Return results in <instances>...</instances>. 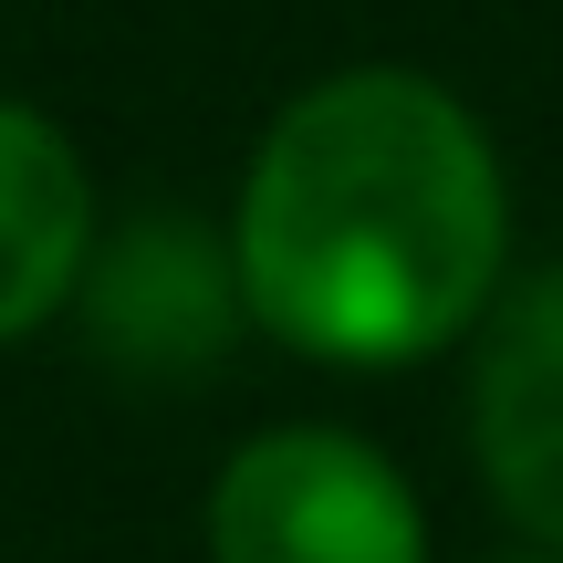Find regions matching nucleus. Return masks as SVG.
<instances>
[{
  "mask_svg": "<svg viewBox=\"0 0 563 563\" xmlns=\"http://www.w3.org/2000/svg\"><path fill=\"white\" fill-rule=\"evenodd\" d=\"M241 313L313 365H418L490 323L511 178L490 125L407 63L302 84L230 209Z\"/></svg>",
  "mask_w": 563,
  "mask_h": 563,
  "instance_id": "obj_1",
  "label": "nucleus"
},
{
  "mask_svg": "<svg viewBox=\"0 0 563 563\" xmlns=\"http://www.w3.org/2000/svg\"><path fill=\"white\" fill-rule=\"evenodd\" d=\"M209 563H428V511L355 428H262L209 481Z\"/></svg>",
  "mask_w": 563,
  "mask_h": 563,
  "instance_id": "obj_2",
  "label": "nucleus"
},
{
  "mask_svg": "<svg viewBox=\"0 0 563 563\" xmlns=\"http://www.w3.org/2000/svg\"><path fill=\"white\" fill-rule=\"evenodd\" d=\"M470 449L490 501L543 553H563V262L490 302L470 365Z\"/></svg>",
  "mask_w": 563,
  "mask_h": 563,
  "instance_id": "obj_3",
  "label": "nucleus"
},
{
  "mask_svg": "<svg viewBox=\"0 0 563 563\" xmlns=\"http://www.w3.org/2000/svg\"><path fill=\"white\" fill-rule=\"evenodd\" d=\"M95 167L42 104L0 95V344L42 334L95 272Z\"/></svg>",
  "mask_w": 563,
  "mask_h": 563,
  "instance_id": "obj_4",
  "label": "nucleus"
},
{
  "mask_svg": "<svg viewBox=\"0 0 563 563\" xmlns=\"http://www.w3.org/2000/svg\"><path fill=\"white\" fill-rule=\"evenodd\" d=\"M84 292H95V323L115 355L136 365H178V355H209L220 344V323L241 313V272H230V241L209 251V230H136V241L95 251V272H84Z\"/></svg>",
  "mask_w": 563,
  "mask_h": 563,
  "instance_id": "obj_5",
  "label": "nucleus"
},
{
  "mask_svg": "<svg viewBox=\"0 0 563 563\" xmlns=\"http://www.w3.org/2000/svg\"><path fill=\"white\" fill-rule=\"evenodd\" d=\"M522 563H563V553H522Z\"/></svg>",
  "mask_w": 563,
  "mask_h": 563,
  "instance_id": "obj_6",
  "label": "nucleus"
}]
</instances>
